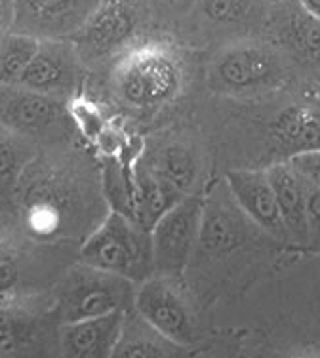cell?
I'll use <instances>...</instances> for the list:
<instances>
[{"mask_svg":"<svg viewBox=\"0 0 320 358\" xmlns=\"http://www.w3.org/2000/svg\"><path fill=\"white\" fill-rule=\"evenodd\" d=\"M101 176H94L69 145L41 147L21 176L14 223L29 241H84L107 215Z\"/></svg>","mask_w":320,"mask_h":358,"instance_id":"6da1fadb","label":"cell"},{"mask_svg":"<svg viewBox=\"0 0 320 358\" xmlns=\"http://www.w3.org/2000/svg\"><path fill=\"white\" fill-rule=\"evenodd\" d=\"M183 73L177 57L157 42L136 44L120 55L112 69V90L120 103L136 110L157 109L181 90Z\"/></svg>","mask_w":320,"mask_h":358,"instance_id":"7a4b0ae2","label":"cell"},{"mask_svg":"<svg viewBox=\"0 0 320 358\" xmlns=\"http://www.w3.org/2000/svg\"><path fill=\"white\" fill-rule=\"evenodd\" d=\"M78 262L140 284L153 276L154 257L151 231L130 217L109 210L78 250Z\"/></svg>","mask_w":320,"mask_h":358,"instance_id":"3957f363","label":"cell"},{"mask_svg":"<svg viewBox=\"0 0 320 358\" xmlns=\"http://www.w3.org/2000/svg\"><path fill=\"white\" fill-rule=\"evenodd\" d=\"M136 282L78 262L71 265L50 288L57 322H77L133 309Z\"/></svg>","mask_w":320,"mask_h":358,"instance_id":"277c9868","label":"cell"},{"mask_svg":"<svg viewBox=\"0 0 320 358\" xmlns=\"http://www.w3.org/2000/svg\"><path fill=\"white\" fill-rule=\"evenodd\" d=\"M0 124L38 147L69 145L78 134L69 103L23 84H0Z\"/></svg>","mask_w":320,"mask_h":358,"instance_id":"5b68a950","label":"cell"},{"mask_svg":"<svg viewBox=\"0 0 320 358\" xmlns=\"http://www.w3.org/2000/svg\"><path fill=\"white\" fill-rule=\"evenodd\" d=\"M57 328L50 289L0 296V357L50 352Z\"/></svg>","mask_w":320,"mask_h":358,"instance_id":"8992f818","label":"cell"},{"mask_svg":"<svg viewBox=\"0 0 320 358\" xmlns=\"http://www.w3.org/2000/svg\"><path fill=\"white\" fill-rule=\"evenodd\" d=\"M145 2L143 0H101L90 20L77 35L71 36L78 54L90 69L120 57L132 48V41L143 23Z\"/></svg>","mask_w":320,"mask_h":358,"instance_id":"52a82bcc","label":"cell"},{"mask_svg":"<svg viewBox=\"0 0 320 358\" xmlns=\"http://www.w3.org/2000/svg\"><path fill=\"white\" fill-rule=\"evenodd\" d=\"M88 65L71 38L41 41L33 62L21 76L20 84L69 103L84 94Z\"/></svg>","mask_w":320,"mask_h":358,"instance_id":"ba28073f","label":"cell"},{"mask_svg":"<svg viewBox=\"0 0 320 358\" xmlns=\"http://www.w3.org/2000/svg\"><path fill=\"white\" fill-rule=\"evenodd\" d=\"M204 200L187 193L162 215L151 229L154 271L160 275H177L191 259L201 241Z\"/></svg>","mask_w":320,"mask_h":358,"instance_id":"9c48e42d","label":"cell"},{"mask_svg":"<svg viewBox=\"0 0 320 358\" xmlns=\"http://www.w3.org/2000/svg\"><path fill=\"white\" fill-rule=\"evenodd\" d=\"M57 244L29 241L20 229L0 225V296L50 289V250Z\"/></svg>","mask_w":320,"mask_h":358,"instance_id":"30bf717a","label":"cell"},{"mask_svg":"<svg viewBox=\"0 0 320 358\" xmlns=\"http://www.w3.org/2000/svg\"><path fill=\"white\" fill-rule=\"evenodd\" d=\"M133 310L180 347L195 343V320L187 301L162 276H149L138 284Z\"/></svg>","mask_w":320,"mask_h":358,"instance_id":"8fae6325","label":"cell"},{"mask_svg":"<svg viewBox=\"0 0 320 358\" xmlns=\"http://www.w3.org/2000/svg\"><path fill=\"white\" fill-rule=\"evenodd\" d=\"M101 0H15L12 31L38 41L71 38L90 20Z\"/></svg>","mask_w":320,"mask_h":358,"instance_id":"7c38bea8","label":"cell"},{"mask_svg":"<svg viewBox=\"0 0 320 358\" xmlns=\"http://www.w3.org/2000/svg\"><path fill=\"white\" fill-rule=\"evenodd\" d=\"M225 183L235 204L258 227L277 238H286L290 234L267 170H229L225 173Z\"/></svg>","mask_w":320,"mask_h":358,"instance_id":"4fadbf2b","label":"cell"},{"mask_svg":"<svg viewBox=\"0 0 320 358\" xmlns=\"http://www.w3.org/2000/svg\"><path fill=\"white\" fill-rule=\"evenodd\" d=\"M217 84L231 92H248L277 83L282 75L277 55L259 44H240L219 55L214 65Z\"/></svg>","mask_w":320,"mask_h":358,"instance_id":"5bb4252c","label":"cell"},{"mask_svg":"<svg viewBox=\"0 0 320 358\" xmlns=\"http://www.w3.org/2000/svg\"><path fill=\"white\" fill-rule=\"evenodd\" d=\"M128 310L59 324L56 352L69 358H112Z\"/></svg>","mask_w":320,"mask_h":358,"instance_id":"9a60e30c","label":"cell"},{"mask_svg":"<svg viewBox=\"0 0 320 358\" xmlns=\"http://www.w3.org/2000/svg\"><path fill=\"white\" fill-rule=\"evenodd\" d=\"M38 149L41 147L35 141L0 124V225L4 227H15L14 208L17 185Z\"/></svg>","mask_w":320,"mask_h":358,"instance_id":"2e32d148","label":"cell"},{"mask_svg":"<svg viewBox=\"0 0 320 358\" xmlns=\"http://www.w3.org/2000/svg\"><path fill=\"white\" fill-rule=\"evenodd\" d=\"M133 194H136V221L151 231L157 221L166 214L185 193L162 176L159 168L143 164L140 159L133 164Z\"/></svg>","mask_w":320,"mask_h":358,"instance_id":"e0dca14e","label":"cell"},{"mask_svg":"<svg viewBox=\"0 0 320 358\" xmlns=\"http://www.w3.org/2000/svg\"><path fill=\"white\" fill-rule=\"evenodd\" d=\"M271 178L272 189L277 194L280 214L284 220L290 236L296 238H309L307 233V183L296 168L286 162H277L271 168H267Z\"/></svg>","mask_w":320,"mask_h":358,"instance_id":"ac0fdd59","label":"cell"},{"mask_svg":"<svg viewBox=\"0 0 320 358\" xmlns=\"http://www.w3.org/2000/svg\"><path fill=\"white\" fill-rule=\"evenodd\" d=\"M185 347L175 345L133 309L126 313L119 343L112 358H162L177 357Z\"/></svg>","mask_w":320,"mask_h":358,"instance_id":"d6986e66","label":"cell"},{"mask_svg":"<svg viewBox=\"0 0 320 358\" xmlns=\"http://www.w3.org/2000/svg\"><path fill=\"white\" fill-rule=\"evenodd\" d=\"M277 134L288 145L300 151L320 149V113L309 107H293L280 115L277 120ZM298 151V152H300Z\"/></svg>","mask_w":320,"mask_h":358,"instance_id":"ffe728a7","label":"cell"},{"mask_svg":"<svg viewBox=\"0 0 320 358\" xmlns=\"http://www.w3.org/2000/svg\"><path fill=\"white\" fill-rule=\"evenodd\" d=\"M41 41L31 35L8 31L0 46V84H20L21 76L33 62Z\"/></svg>","mask_w":320,"mask_h":358,"instance_id":"44dd1931","label":"cell"},{"mask_svg":"<svg viewBox=\"0 0 320 358\" xmlns=\"http://www.w3.org/2000/svg\"><path fill=\"white\" fill-rule=\"evenodd\" d=\"M280 29L296 48L320 59V20L309 14L298 0L280 15Z\"/></svg>","mask_w":320,"mask_h":358,"instance_id":"7402d4cb","label":"cell"},{"mask_svg":"<svg viewBox=\"0 0 320 358\" xmlns=\"http://www.w3.org/2000/svg\"><path fill=\"white\" fill-rule=\"evenodd\" d=\"M201 241L210 250H229L237 244L238 227L229 210H225L221 204H216L214 208L204 204Z\"/></svg>","mask_w":320,"mask_h":358,"instance_id":"603a6c76","label":"cell"},{"mask_svg":"<svg viewBox=\"0 0 320 358\" xmlns=\"http://www.w3.org/2000/svg\"><path fill=\"white\" fill-rule=\"evenodd\" d=\"M159 170L181 193H191V187L196 179V160L185 147H180V145L168 147L162 155Z\"/></svg>","mask_w":320,"mask_h":358,"instance_id":"cb8c5ba5","label":"cell"},{"mask_svg":"<svg viewBox=\"0 0 320 358\" xmlns=\"http://www.w3.org/2000/svg\"><path fill=\"white\" fill-rule=\"evenodd\" d=\"M69 115L73 118V122H75L77 131L88 143H96L99 136L109 126V120L103 115V110L99 109L98 105L94 103L92 99H88L84 94L71 99Z\"/></svg>","mask_w":320,"mask_h":358,"instance_id":"d4e9b609","label":"cell"},{"mask_svg":"<svg viewBox=\"0 0 320 358\" xmlns=\"http://www.w3.org/2000/svg\"><path fill=\"white\" fill-rule=\"evenodd\" d=\"M202 12L216 23H242L254 14L256 0H201Z\"/></svg>","mask_w":320,"mask_h":358,"instance_id":"484cf974","label":"cell"},{"mask_svg":"<svg viewBox=\"0 0 320 358\" xmlns=\"http://www.w3.org/2000/svg\"><path fill=\"white\" fill-rule=\"evenodd\" d=\"M290 164L296 168V172L300 173L309 185L320 189V149L296 152L290 159Z\"/></svg>","mask_w":320,"mask_h":358,"instance_id":"4316f807","label":"cell"},{"mask_svg":"<svg viewBox=\"0 0 320 358\" xmlns=\"http://www.w3.org/2000/svg\"><path fill=\"white\" fill-rule=\"evenodd\" d=\"M307 233L309 238L320 244V189L309 183H307Z\"/></svg>","mask_w":320,"mask_h":358,"instance_id":"83f0119b","label":"cell"},{"mask_svg":"<svg viewBox=\"0 0 320 358\" xmlns=\"http://www.w3.org/2000/svg\"><path fill=\"white\" fill-rule=\"evenodd\" d=\"M15 21V0H0V33L12 31Z\"/></svg>","mask_w":320,"mask_h":358,"instance_id":"f1b7e54d","label":"cell"},{"mask_svg":"<svg viewBox=\"0 0 320 358\" xmlns=\"http://www.w3.org/2000/svg\"><path fill=\"white\" fill-rule=\"evenodd\" d=\"M298 2L305 8L309 14H313L314 17L320 20V0H298Z\"/></svg>","mask_w":320,"mask_h":358,"instance_id":"f546056e","label":"cell"},{"mask_svg":"<svg viewBox=\"0 0 320 358\" xmlns=\"http://www.w3.org/2000/svg\"><path fill=\"white\" fill-rule=\"evenodd\" d=\"M162 6H185L191 0H157Z\"/></svg>","mask_w":320,"mask_h":358,"instance_id":"4dcf8cb0","label":"cell"},{"mask_svg":"<svg viewBox=\"0 0 320 358\" xmlns=\"http://www.w3.org/2000/svg\"><path fill=\"white\" fill-rule=\"evenodd\" d=\"M2 38H4V33H0V46H2Z\"/></svg>","mask_w":320,"mask_h":358,"instance_id":"1f68e13d","label":"cell"},{"mask_svg":"<svg viewBox=\"0 0 320 358\" xmlns=\"http://www.w3.org/2000/svg\"><path fill=\"white\" fill-rule=\"evenodd\" d=\"M272 2H286V0H272Z\"/></svg>","mask_w":320,"mask_h":358,"instance_id":"d6a6232c","label":"cell"}]
</instances>
